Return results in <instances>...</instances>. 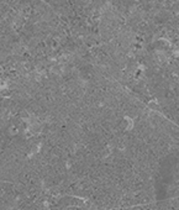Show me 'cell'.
<instances>
[{"label":"cell","mask_w":179,"mask_h":210,"mask_svg":"<svg viewBox=\"0 0 179 210\" xmlns=\"http://www.w3.org/2000/svg\"><path fill=\"white\" fill-rule=\"evenodd\" d=\"M124 127H125V130L126 131H130V130H132L134 129V120L131 119V117H128V116H125L124 117Z\"/></svg>","instance_id":"1"}]
</instances>
